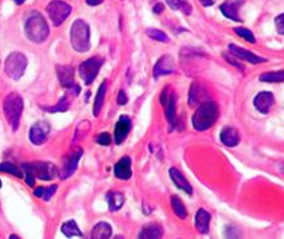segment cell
<instances>
[{
    "mask_svg": "<svg viewBox=\"0 0 284 239\" xmlns=\"http://www.w3.org/2000/svg\"><path fill=\"white\" fill-rule=\"evenodd\" d=\"M160 102L165 109V117H167L168 121H169L170 129H173L177 124L176 95H174L173 91H170L169 87H165L164 90L161 91Z\"/></svg>",
    "mask_w": 284,
    "mask_h": 239,
    "instance_id": "9c48e42d",
    "label": "cell"
},
{
    "mask_svg": "<svg viewBox=\"0 0 284 239\" xmlns=\"http://www.w3.org/2000/svg\"><path fill=\"white\" fill-rule=\"evenodd\" d=\"M70 42L76 52L85 53L91 48V31L89 26L83 19H76L70 30Z\"/></svg>",
    "mask_w": 284,
    "mask_h": 239,
    "instance_id": "277c9868",
    "label": "cell"
},
{
    "mask_svg": "<svg viewBox=\"0 0 284 239\" xmlns=\"http://www.w3.org/2000/svg\"><path fill=\"white\" fill-rule=\"evenodd\" d=\"M0 172H6V173H10V175L16 176L18 179H22L23 177V173L21 171L18 166L16 164H13V163L9 162H5V163H1L0 164Z\"/></svg>",
    "mask_w": 284,
    "mask_h": 239,
    "instance_id": "4dcf8cb0",
    "label": "cell"
},
{
    "mask_svg": "<svg viewBox=\"0 0 284 239\" xmlns=\"http://www.w3.org/2000/svg\"><path fill=\"white\" fill-rule=\"evenodd\" d=\"M25 34L32 43H43L49 36V26L44 17L36 10L28 13L25 21Z\"/></svg>",
    "mask_w": 284,
    "mask_h": 239,
    "instance_id": "6da1fadb",
    "label": "cell"
},
{
    "mask_svg": "<svg viewBox=\"0 0 284 239\" xmlns=\"http://www.w3.org/2000/svg\"><path fill=\"white\" fill-rule=\"evenodd\" d=\"M220 140H221V142L227 147L237 146L240 141L239 132H238L235 128L231 127L224 128L221 131V134H220Z\"/></svg>",
    "mask_w": 284,
    "mask_h": 239,
    "instance_id": "d6986e66",
    "label": "cell"
},
{
    "mask_svg": "<svg viewBox=\"0 0 284 239\" xmlns=\"http://www.w3.org/2000/svg\"><path fill=\"white\" fill-rule=\"evenodd\" d=\"M104 0H87V4L91 6H96L98 5V4H101Z\"/></svg>",
    "mask_w": 284,
    "mask_h": 239,
    "instance_id": "60d3db41",
    "label": "cell"
},
{
    "mask_svg": "<svg viewBox=\"0 0 284 239\" xmlns=\"http://www.w3.org/2000/svg\"><path fill=\"white\" fill-rule=\"evenodd\" d=\"M218 118V108L213 101L202 102L194 113L191 123L196 131H208Z\"/></svg>",
    "mask_w": 284,
    "mask_h": 239,
    "instance_id": "7a4b0ae2",
    "label": "cell"
},
{
    "mask_svg": "<svg viewBox=\"0 0 284 239\" xmlns=\"http://www.w3.org/2000/svg\"><path fill=\"white\" fill-rule=\"evenodd\" d=\"M243 5V1L242 0H229V1H225L221 5V12L225 17H227L231 21H235V22H242V19L239 17V8Z\"/></svg>",
    "mask_w": 284,
    "mask_h": 239,
    "instance_id": "4fadbf2b",
    "label": "cell"
},
{
    "mask_svg": "<svg viewBox=\"0 0 284 239\" xmlns=\"http://www.w3.org/2000/svg\"><path fill=\"white\" fill-rule=\"evenodd\" d=\"M167 4L169 5L170 9L181 10L185 14H191V6L189 5L186 0H167Z\"/></svg>",
    "mask_w": 284,
    "mask_h": 239,
    "instance_id": "f1b7e54d",
    "label": "cell"
},
{
    "mask_svg": "<svg viewBox=\"0 0 284 239\" xmlns=\"http://www.w3.org/2000/svg\"><path fill=\"white\" fill-rule=\"evenodd\" d=\"M110 134L106 133V132H104V133H100L96 137V142L98 143V145H102V146H108V145H110Z\"/></svg>",
    "mask_w": 284,
    "mask_h": 239,
    "instance_id": "e575fe53",
    "label": "cell"
},
{
    "mask_svg": "<svg viewBox=\"0 0 284 239\" xmlns=\"http://www.w3.org/2000/svg\"><path fill=\"white\" fill-rule=\"evenodd\" d=\"M106 201L109 204V210L111 212H115V211L120 210L124 204V195L119 191H109L106 195Z\"/></svg>",
    "mask_w": 284,
    "mask_h": 239,
    "instance_id": "cb8c5ba5",
    "label": "cell"
},
{
    "mask_svg": "<svg viewBox=\"0 0 284 239\" xmlns=\"http://www.w3.org/2000/svg\"><path fill=\"white\" fill-rule=\"evenodd\" d=\"M22 168L27 172H31L35 176V179L44 180V181H49L58 175L57 167L53 163L49 162L25 163V164H22Z\"/></svg>",
    "mask_w": 284,
    "mask_h": 239,
    "instance_id": "8992f818",
    "label": "cell"
},
{
    "mask_svg": "<svg viewBox=\"0 0 284 239\" xmlns=\"http://www.w3.org/2000/svg\"><path fill=\"white\" fill-rule=\"evenodd\" d=\"M49 132H51L49 123H47L45 120L36 121L31 127V129H30V141L34 145H38V146L39 145H43L48 140Z\"/></svg>",
    "mask_w": 284,
    "mask_h": 239,
    "instance_id": "7c38bea8",
    "label": "cell"
},
{
    "mask_svg": "<svg viewBox=\"0 0 284 239\" xmlns=\"http://www.w3.org/2000/svg\"><path fill=\"white\" fill-rule=\"evenodd\" d=\"M27 67V58L21 52H12L5 60V73L13 80H18L23 77Z\"/></svg>",
    "mask_w": 284,
    "mask_h": 239,
    "instance_id": "5b68a950",
    "label": "cell"
},
{
    "mask_svg": "<svg viewBox=\"0 0 284 239\" xmlns=\"http://www.w3.org/2000/svg\"><path fill=\"white\" fill-rule=\"evenodd\" d=\"M170 204H172V208H173L174 214H176L177 216L180 217V219H186V207H185V204H183V202L181 201L178 195H172V198H170Z\"/></svg>",
    "mask_w": 284,
    "mask_h": 239,
    "instance_id": "4316f807",
    "label": "cell"
},
{
    "mask_svg": "<svg viewBox=\"0 0 284 239\" xmlns=\"http://www.w3.org/2000/svg\"><path fill=\"white\" fill-rule=\"evenodd\" d=\"M0 189H1V181H0Z\"/></svg>",
    "mask_w": 284,
    "mask_h": 239,
    "instance_id": "f6af8a7d",
    "label": "cell"
},
{
    "mask_svg": "<svg viewBox=\"0 0 284 239\" xmlns=\"http://www.w3.org/2000/svg\"><path fill=\"white\" fill-rule=\"evenodd\" d=\"M274 104V96L270 92H260L253 100V105L262 114H268Z\"/></svg>",
    "mask_w": 284,
    "mask_h": 239,
    "instance_id": "2e32d148",
    "label": "cell"
},
{
    "mask_svg": "<svg viewBox=\"0 0 284 239\" xmlns=\"http://www.w3.org/2000/svg\"><path fill=\"white\" fill-rule=\"evenodd\" d=\"M203 6H211L213 4V0H199Z\"/></svg>",
    "mask_w": 284,
    "mask_h": 239,
    "instance_id": "b9f144b4",
    "label": "cell"
},
{
    "mask_svg": "<svg viewBox=\"0 0 284 239\" xmlns=\"http://www.w3.org/2000/svg\"><path fill=\"white\" fill-rule=\"evenodd\" d=\"M106 87H108V82L104 80L101 86H100V88H98V92L97 95H96L95 99V105H93V114H95V117H98V115H100L101 108L102 105H104L105 95H106Z\"/></svg>",
    "mask_w": 284,
    "mask_h": 239,
    "instance_id": "d4e9b609",
    "label": "cell"
},
{
    "mask_svg": "<svg viewBox=\"0 0 284 239\" xmlns=\"http://www.w3.org/2000/svg\"><path fill=\"white\" fill-rule=\"evenodd\" d=\"M26 184H27L28 186H35V176L32 175L31 172H27L26 171Z\"/></svg>",
    "mask_w": 284,
    "mask_h": 239,
    "instance_id": "74e56055",
    "label": "cell"
},
{
    "mask_svg": "<svg viewBox=\"0 0 284 239\" xmlns=\"http://www.w3.org/2000/svg\"><path fill=\"white\" fill-rule=\"evenodd\" d=\"M163 233H164V230H163V228L159 224H148V225H145L140 230L139 238L158 239L163 236Z\"/></svg>",
    "mask_w": 284,
    "mask_h": 239,
    "instance_id": "7402d4cb",
    "label": "cell"
},
{
    "mask_svg": "<svg viewBox=\"0 0 284 239\" xmlns=\"http://www.w3.org/2000/svg\"><path fill=\"white\" fill-rule=\"evenodd\" d=\"M163 10H164V5H163V4H156V5L154 6V12L156 13V14H160Z\"/></svg>",
    "mask_w": 284,
    "mask_h": 239,
    "instance_id": "ab89813d",
    "label": "cell"
},
{
    "mask_svg": "<svg viewBox=\"0 0 284 239\" xmlns=\"http://www.w3.org/2000/svg\"><path fill=\"white\" fill-rule=\"evenodd\" d=\"M71 10H73L71 5H69L62 0H52L51 3L47 5L48 16H49L54 26L62 25L66 21L67 17L71 14Z\"/></svg>",
    "mask_w": 284,
    "mask_h": 239,
    "instance_id": "52a82bcc",
    "label": "cell"
},
{
    "mask_svg": "<svg viewBox=\"0 0 284 239\" xmlns=\"http://www.w3.org/2000/svg\"><path fill=\"white\" fill-rule=\"evenodd\" d=\"M131 131V120L128 117L123 115L120 117L118 120L117 125H115V132H114V137H115V143L120 145L127 138L128 133Z\"/></svg>",
    "mask_w": 284,
    "mask_h": 239,
    "instance_id": "9a60e30c",
    "label": "cell"
},
{
    "mask_svg": "<svg viewBox=\"0 0 284 239\" xmlns=\"http://www.w3.org/2000/svg\"><path fill=\"white\" fill-rule=\"evenodd\" d=\"M260 80L266 82V83H282L284 82V70L264 73L262 75H260Z\"/></svg>",
    "mask_w": 284,
    "mask_h": 239,
    "instance_id": "83f0119b",
    "label": "cell"
},
{
    "mask_svg": "<svg viewBox=\"0 0 284 239\" xmlns=\"http://www.w3.org/2000/svg\"><path fill=\"white\" fill-rule=\"evenodd\" d=\"M169 176L177 188L181 189V190L185 191V193H187V194H193V188H191V185H190V182L187 181L185 177H183V175L180 172V171H178V169L170 168Z\"/></svg>",
    "mask_w": 284,
    "mask_h": 239,
    "instance_id": "ffe728a7",
    "label": "cell"
},
{
    "mask_svg": "<svg viewBox=\"0 0 284 239\" xmlns=\"http://www.w3.org/2000/svg\"><path fill=\"white\" fill-rule=\"evenodd\" d=\"M229 49H230L231 54L237 56V57L240 58V60H246L247 62H251V64H261V62H265L266 61L265 58L259 57V56L253 54L252 52L247 51L244 48L238 47V45L230 44L229 45Z\"/></svg>",
    "mask_w": 284,
    "mask_h": 239,
    "instance_id": "e0dca14e",
    "label": "cell"
},
{
    "mask_svg": "<svg viewBox=\"0 0 284 239\" xmlns=\"http://www.w3.org/2000/svg\"><path fill=\"white\" fill-rule=\"evenodd\" d=\"M13 1H14V3H16V4H18V5H21V4L25 3L26 0H13Z\"/></svg>",
    "mask_w": 284,
    "mask_h": 239,
    "instance_id": "7bdbcfd3",
    "label": "cell"
},
{
    "mask_svg": "<svg viewBox=\"0 0 284 239\" xmlns=\"http://www.w3.org/2000/svg\"><path fill=\"white\" fill-rule=\"evenodd\" d=\"M224 57H225V58H226V60H227V61H229V62H230V64H231V65H234V66H237V67H238V69H240V70H242V69H243V66H242V65H239V64H238V62H237V61H235V60H233V58H231V57H230V54L224 53Z\"/></svg>",
    "mask_w": 284,
    "mask_h": 239,
    "instance_id": "f35d334b",
    "label": "cell"
},
{
    "mask_svg": "<svg viewBox=\"0 0 284 239\" xmlns=\"http://www.w3.org/2000/svg\"><path fill=\"white\" fill-rule=\"evenodd\" d=\"M83 156V150L76 149L73 153L67 154L63 159L62 168L60 169V176L62 179H69L70 176H73V173L75 172L76 168H78V163H79L80 158Z\"/></svg>",
    "mask_w": 284,
    "mask_h": 239,
    "instance_id": "8fae6325",
    "label": "cell"
},
{
    "mask_svg": "<svg viewBox=\"0 0 284 239\" xmlns=\"http://www.w3.org/2000/svg\"><path fill=\"white\" fill-rule=\"evenodd\" d=\"M70 104H69V100H67L66 96H62L60 99V101L57 102L54 106H49V108H43L45 112H49V113H62V112H66L67 109H69Z\"/></svg>",
    "mask_w": 284,
    "mask_h": 239,
    "instance_id": "1f68e13d",
    "label": "cell"
},
{
    "mask_svg": "<svg viewBox=\"0 0 284 239\" xmlns=\"http://www.w3.org/2000/svg\"><path fill=\"white\" fill-rule=\"evenodd\" d=\"M113 230H111V225L105 221L101 223H97L92 230V238L93 239H106L110 238Z\"/></svg>",
    "mask_w": 284,
    "mask_h": 239,
    "instance_id": "603a6c76",
    "label": "cell"
},
{
    "mask_svg": "<svg viewBox=\"0 0 284 239\" xmlns=\"http://www.w3.org/2000/svg\"><path fill=\"white\" fill-rule=\"evenodd\" d=\"M117 101H118V104H119V105H126L127 101H128V97H127V95L124 93V91H120L119 95H118Z\"/></svg>",
    "mask_w": 284,
    "mask_h": 239,
    "instance_id": "8d00e7d4",
    "label": "cell"
},
{
    "mask_svg": "<svg viewBox=\"0 0 284 239\" xmlns=\"http://www.w3.org/2000/svg\"><path fill=\"white\" fill-rule=\"evenodd\" d=\"M16 238H19V237L14 236V234H12V236H10V239H16Z\"/></svg>",
    "mask_w": 284,
    "mask_h": 239,
    "instance_id": "ee69618b",
    "label": "cell"
},
{
    "mask_svg": "<svg viewBox=\"0 0 284 239\" xmlns=\"http://www.w3.org/2000/svg\"><path fill=\"white\" fill-rule=\"evenodd\" d=\"M209 223H211V215L205 210L200 208L195 215V227L199 233L207 234L209 230Z\"/></svg>",
    "mask_w": 284,
    "mask_h": 239,
    "instance_id": "44dd1931",
    "label": "cell"
},
{
    "mask_svg": "<svg viewBox=\"0 0 284 239\" xmlns=\"http://www.w3.org/2000/svg\"><path fill=\"white\" fill-rule=\"evenodd\" d=\"M275 29L278 31V34L284 36V14H281L275 18Z\"/></svg>",
    "mask_w": 284,
    "mask_h": 239,
    "instance_id": "d590c367",
    "label": "cell"
},
{
    "mask_svg": "<svg viewBox=\"0 0 284 239\" xmlns=\"http://www.w3.org/2000/svg\"><path fill=\"white\" fill-rule=\"evenodd\" d=\"M57 190V185H52L49 188H44V186H39L34 190V194L35 197L41 198V199H44L45 202H48L53 197V194L56 193Z\"/></svg>",
    "mask_w": 284,
    "mask_h": 239,
    "instance_id": "f546056e",
    "label": "cell"
},
{
    "mask_svg": "<svg viewBox=\"0 0 284 239\" xmlns=\"http://www.w3.org/2000/svg\"><path fill=\"white\" fill-rule=\"evenodd\" d=\"M174 73V61L170 56H163L154 66V77L158 79L161 75H169Z\"/></svg>",
    "mask_w": 284,
    "mask_h": 239,
    "instance_id": "5bb4252c",
    "label": "cell"
},
{
    "mask_svg": "<svg viewBox=\"0 0 284 239\" xmlns=\"http://www.w3.org/2000/svg\"><path fill=\"white\" fill-rule=\"evenodd\" d=\"M146 34H147L148 38L154 39V40H156V42H161V43H167L169 39H168L167 34L163 31H160V30L158 29H147V31H146Z\"/></svg>",
    "mask_w": 284,
    "mask_h": 239,
    "instance_id": "d6a6232c",
    "label": "cell"
},
{
    "mask_svg": "<svg viewBox=\"0 0 284 239\" xmlns=\"http://www.w3.org/2000/svg\"><path fill=\"white\" fill-rule=\"evenodd\" d=\"M61 232L69 238H71V237H83L82 230L78 228V224H76L75 220H69L66 223H63L62 227H61Z\"/></svg>",
    "mask_w": 284,
    "mask_h": 239,
    "instance_id": "484cf974",
    "label": "cell"
},
{
    "mask_svg": "<svg viewBox=\"0 0 284 239\" xmlns=\"http://www.w3.org/2000/svg\"><path fill=\"white\" fill-rule=\"evenodd\" d=\"M102 64H104V58L97 57V56L85 60L79 66L80 79H82L85 84H91L92 82L96 79V77H97L98 70L101 69Z\"/></svg>",
    "mask_w": 284,
    "mask_h": 239,
    "instance_id": "ba28073f",
    "label": "cell"
},
{
    "mask_svg": "<svg viewBox=\"0 0 284 239\" xmlns=\"http://www.w3.org/2000/svg\"><path fill=\"white\" fill-rule=\"evenodd\" d=\"M114 175L119 180H128L132 176V168H131V159L128 156H124L114 167Z\"/></svg>",
    "mask_w": 284,
    "mask_h": 239,
    "instance_id": "ac0fdd59",
    "label": "cell"
},
{
    "mask_svg": "<svg viewBox=\"0 0 284 239\" xmlns=\"http://www.w3.org/2000/svg\"><path fill=\"white\" fill-rule=\"evenodd\" d=\"M3 110L5 119L8 120L13 131H17L23 112V100L17 92H10L5 96L3 102Z\"/></svg>",
    "mask_w": 284,
    "mask_h": 239,
    "instance_id": "3957f363",
    "label": "cell"
},
{
    "mask_svg": "<svg viewBox=\"0 0 284 239\" xmlns=\"http://www.w3.org/2000/svg\"><path fill=\"white\" fill-rule=\"evenodd\" d=\"M57 78L60 80L61 86L63 88H67V90L73 91L74 95L78 96L80 92V87L75 83V79H74V69L71 66H57Z\"/></svg>",
    "mask_w": 284,
    "mask_h": 239,
    "instance_id": "30bf717a",
    "label": "cell"
},
{
    "mask_svg": "<svg viewBox=\"0 0 284 239\" xmlns=\"http://www.w3.org/2000/svg\"><path fill=\"white\" fill-rule=\"evenodd\" d=\"M234 31H235V34H238L240 38L246 39L247 42L251 43V44H253V43H255V36H253L252 31H250L248 29H243V27H237V29H234Z\"/></svg>",
    "mask_w": 284,
    "mask_h": 239,
    "instance_id": "836d02e7",
    "label": "cell"
}]
</instances>
